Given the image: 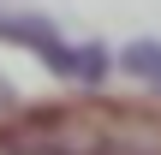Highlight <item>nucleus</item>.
<instances>
[{
    "mask_svg": "<svg viewBox=\"0 0 161 155\" xmlns=\"http://www.w3.org/2000/svg\"><path fill=\"white\" fill-rule=\"evenodd\" d=\"M114 66H119L125 78H137V84L161 90V42H155V36H137V42H125Z\"/></svg>",
    "mask_w": 161,
    "mask_h": 155,
    "instance_id": "4",
    "label": "nucleus"
},
{
    "mask_svg": "<svg viewBox=\"0 0 161 155\" xmlns=\"http://www.w3.org/2000/svg\"><path fill=\"white\" fill-rule=\"evenodd\" d=\"M108 119L96 108H24L0 125V155H102Z\"/></svg>",
    "mask_w": 161,
    "mask_h": 155,
    "instance_id": "1",
    "label": "nucleus"
},
{
    "mask_svg": "<svg viewBox=\"0 0 161 155\" xmlns=\"http://www.w3.org/2000/svg\"><path fill=\"white\" fill-rule=\"evenodd\" d=\"M0 42L30 48V54H42V60H54V54H60V30H54V18H36V12H6V6H0Z\"/></svg>",
    "mask_w": 161,
    "mask_h": 155,
    "instance_id": "2",
    "label": "nucleus"
},
{
    "mask_svg": "<svg viewBox=\"0 0 161 155\" xmlns=\"http://www.w3.org/2000/svg\"><path fill=\"white\" fill-rule=\"evenodd\" d=\"M108 66H114V54H108V48H96V42H60V54L48 60V72H54V78H78V84H102V78H108Z\"/></svg>",
    "mask_w": 161,
    "mask_h": 155,
    "instance_id": "3",
    "label": "nucleus"
},
{
    "mask_svg": "<svg viewBox=\"0 0 161 155\" xmlns=\"http://www.w3.org/2000/svg\"><path fill=\"white\" fill-rule=\"evenodd\" d=\"M12 113H18V90H12V84H6V78H0V125H6V119H12Z\"/></svg>",
    "mask_w": 161,
    "mask_h": 155,
    "instance_id": "5",
    "label": "nucleus"
}]
</instances>
